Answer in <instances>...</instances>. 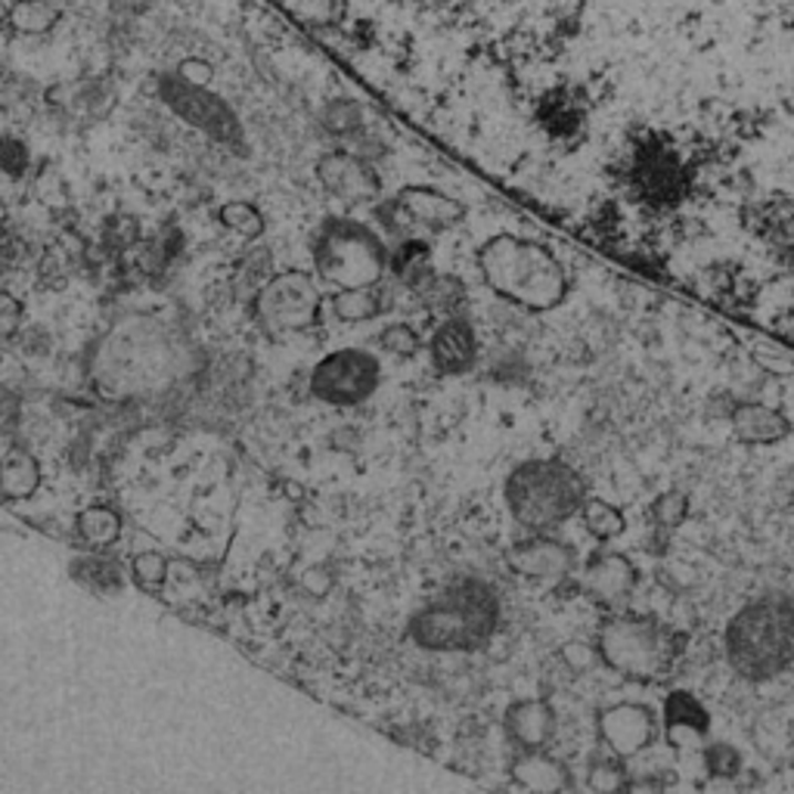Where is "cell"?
I'll list each match as a JSON object with an SVG mask.
<instances>
[{"label": "cell", "mask_w": 794, "mask_h": 794, "mask_svg": "<svg viewBox=\"0 0 794 794\" xmlns=\"http://www.w3.org/2000/svg\"><path fill=\"white\" fill-rule=\"evenodd\" d=\"M187 373V348L153 317H125L87 354V375L110 401H137L168 391Z\"/></svg>", "instance_id": "1"}, {"label": "cell", "mask_w": 794, "mask_h": 794, "mask_svg": "<svg viewBox=\"0 0 794 794\" xmlns=\"http://www.w3.org/2000/svg\"><path fill=\"white\" fill-rule=\"evenodd\" d=\"M475 265L484 286L522 311H556L571 292V280L559 258L525 236H491L475 255Z\"/></svg>", "instance_id": "2"}, {"label": "cell", "mask_w": 794, "mask_h": 794, "mask_svg": "<svg viewBox=\"0 0 794 794\" xmlns=\"http://www.w3.org/2000/svg\"><path fill=\"white\" fill-rule=\"evenodd\" d=\"M723 654L745 683H770L794 664V602L766 592L739 608L723 630Z\"/></svg>", "instance_id": "3"}, {"label": "cell", "mask_w": 794, "mask_h": 794, "mask_svg": "<svg viewBox=\"0 0 794 794\" xmlns=\"http://www.w3.org/2000/svg\"><path fill=\"white\" fill-rule=\"evenodd\" d=\"M499 618L497 590L487 580L463 577L410 618V639L429 652H475L494 639Z\"/></svg>", "instance_id": "4"}, {"label": "cell", "mask_w": 794, "mask_h": 794, "mask_svg": "<svg viewBox=\"0 0 794 794\" xmlns=\"http://www.w3.org/2000/svg\"><path fill=\"white\" fill-rule=\"evenodd\" d=\"M509 515L528 534H553L580 515L587 484L580 472L561 460H525L503 484Z\"/></svg>", "instance_id": "5"}, {"label": "cell", "mask_w": 794, "mask_h": 794, "mask_svg": "<svg viewBox=\"0 0 794 794\" xmlns=\"http://www.w3.org/2000/svg\"><path fill=\"white\" fill-rule=\"evenodd\" d=\"M596 658L608 670L630 680H661L677 664V637L673 630L649 615L608 611V618L596 627L592 637Z\"/></svg>", "instance_id": "6"}, {"label": "cell", "mask_w": 794, "mask_h": 794, "mask_svg": "<svg viewBox=\"0 0 794 794\" xmlns=\"http://www.w3.org/2000/svg\"><path fill=\"white\" fill-rule=\"evenodd\" d=\"M311 261L320 280L332 289L379 286L389 274L391 251L370 224L329 218L311 239Z\"/></svg>", "instance_id": "7"}, {"label": "cell", "mask_w": 794, "mask_h": 794, "mask_svg": "<svg viewBox=\"0 0 794 794\" xmlns=\"http://www.w3.org/2000/svg\"><path fill=\"white\" fill-rule=\"evenodd\" d=\"M327 308L323 292L305 270H282L251 298V317L267 329V332H305L320 323V313Z\"/></svg>", "instance_id": "8"}, {"label": "cell", "mask_w": 794, "mask_h": 794, "mask_svg": "<svg viewBox=\"0 0 794 794\" xmlns=\"http://www.w3.org/2000/svg\"><path fill=\"white\" fill-rule=\"evenodd\" d=\"M382 382V363L373 351L339 348L311 370V394L332 406H358L373 398Z\"/></svg>", "instance_id": "9"}, {"label": "cell", "mask_w": 794, "mask_h": 794, "mask_svg": "<svg viewBox=\"0 0 794 794\" xmlns=\"http://www.w3.org/2000/svg\"><path fill=\"white\" fill-rule=\"evenodd\" d=\"M658 732H661V720L654 714V708L642 704V701L606 704L596 714L599 742L608 747V754H615L621 761H633L642 751H649L658 739Z\"/></svg>", "instance_id": "10"}, {"label": "cell", "mask_w": 794, "mask_h": 794, "mask_svg": "<svg viewBox=\"0 0 794 794\" xmlns=\"http://www.w3.org/2000/svg\"><path fill=\"white\" fill-rule=\"evenodd\" d=\"M509 571L534 584L556 587L577 571V553L568 544L556 540L553 534H530L506 549Z\"/></svg>", "instance_id": "11"}, {"label": "cell", "mask_w": 794, "mask_h": 794, "mask_svg": "<svg viewBox=\"0 0 794 794\" xmlns=\"http://www.w3.org/2000/svg\"><path fill=\"white\" fill-rule=\"evenodd\" d=\"M382 212L401 220L398 230H410V227L451 230V227L463 224V218H466V205L460 203V199H453V196L435 187H422V184L401 189Z\"/></svg>", "instance_id": "12"}, {"label": "cell", "mask_w": 794, "mask_h": 794, "mask_svg": "<svg viewBox=\"0 0 794 794\" xmlns=\"http://www.w3.org/2000/svg\"><path fill=\"white\" fill-rule=\"evenodd\" d=\"M317 181L323 184L329 196L344 205H373L382 199V181L375 168L360 158L358 153H327L317 162Z\"/></svg>", "instance_id": "13"}, {"label": "cell", "mask_w": 794, "mask_h": 794, "mask_svg": "<svg viewBox=\"0 0 794 794\" xmlns=\"http://www.w3.org/2000/svg\"><path fill=\"white\" fill-rule=\"evenodd\" d=\"M637 584V565L621 553L602 549L584 565V592L606 611H618L633 596Z\"/></svg>", "instance_id": "14"}, {"label": "cell", "mask_w": 794, "mask_h": 794, "mask_svg": "<svg viewBox=\"0 0 794 794\" xmlns=\"http://www.w3.org/2000/svg\"><path fill=\"white\" fill-rule=\"evenodd\" d=\"M503 730L518 751L549 747L559 735V714L546 699H518L506 708Z\"/></svg>", "instance_id": "15"}, {"label": "cell", "mask_w": 794, "mask_h": 794, "mask_svg": "<svg viewBox=\"0 0 794 794\" xmlns=\"http://www.w3.org/2000/svg\"><path fill=\"white\" fill-rule=\"evenodd\" d=\"M429 358H432V367H435L437 373H468V370L475 367V360H478V336H475V327L468 323L466 317L451 313V317L435 329V336L429 339Z\"/></svg>", "instance_id": "16"}, {"label": "cell", "mask_w": 794, "mask_h": 794, "mask_svg": "<svg viewBox=\"0 0 794 794\" xmlns=\"http://www.w3.org/2000/svg\"><path fill=\"white\" fill-rule=\"evenodd\" d=\"M730 425L735 441H742L745 447H776L792 435L788 416L776 406L757 404V401L735 404V410L730 413Z\"/></svg>", "instance_id": "17"}, {"label": "cell", "mask_w": 794, "mask_h": 794, "mask_svg": "<svg viewBox=\"0 0 794 794\" xmlns=\"http://www.w3.org/2000/svg\"><path fill=\"white\" fill-rule=\"evenodd\" d=\"M509 776L518 788L537 794H553V792H568L571 788V773L568 766L549 754V747H537V751H518L515 754L513 766H509Z\"/></svg>", "instance_id": "18"}, {"label": "cell", "mask_w": 794, "mask_h": 794, "mask_svg": "<svg viewBox=\"0 0 794 794\" xmlns=\"http://www.w3.org/2000/svg\"><path fill=\"white\" fill-rule=\"evenodd\" d=\"M41 487V463L25 447H7L0 453V497L29 499Z\"/></svg>", "instance_id": "19"}, {"label": "cell", "mask_w": 794, "mask_h": 794, "mask_svg": "<svg viewBox=\"0 0 794 794\" xmlns=\"http://www.w3.org/2000/svg\"><path fill=\"white\" fill-rule=\"evenodd\" d=\"M385 308H389V301L379 286L336 289V296L329 298V311L342 323H370V320H379Z\"/></svg>", "instance_id": "20"}, {"label": "cell", "mask_w": 794, "mask_h": 794, "mask_svg": "<svg viewBox=\"0 0 794 794\" xmlns=\"http://www.w3.org/2000/svg\"><path fill=\"white\" fill-rule=\"evenodd\" d=\"M664 732L670 735H677V732H689V735H708L711 730V714H708V708L701 704L692 692H685V689H677V692H670L668 701H664Z\"/></svg>", "instance_id": "21"}, {"label": "cell", "mask_w": 794, "mask_h": 794, "mask_svg": "<svg viewBox=\"0 0 794 794\" xmlns=\"http://www.w3.org/2000/svg\"><path fill=\"white\" fill-rule=\"evenodd\" d=\"M410 292L420 298L422 305L429 308V311L435 313H444V317H451L456 313V308L463 305V298H466V286L460 277H451V274H437L435 267L422 277L416 286H410Z\"/></svg>", "instance_id": "22"}, {"label": "cell", "mask_w": 794, "mask_h": 794, "mask_svg": "<svg viewBox=\"0 0 794 794\" xmlns=\"http://www.w3.org/2000/svg\"><path fill=\"white\" fill-rule=\"evenodd\" d=\"M75 528L91 549H106V546L118 544V537H122V515L110 506H87L84 513H79Z\"/></svg>", "instance_id": "23"}, {"label": "cell", "mask_w": 794, "mask_h": 794, "mask_svg": "<svg viewBox=\"0 0 794 794\" xmlns=\"http://www.w3.org/2000/svg\"><path fill=\"white\" fill-rule=\"evenodd\" d=\"M429 270H432V249H429V243H422V239H404L398 249L391 251L389 274H394L398 280L404 282L406 289L416 286Z\"/></svg>", "instance_id": "24"}, {"label": "cell", "mask_w": 794, "mask_h": 794, "mask_svg": "<svg viewBox=\"0 0 794 794\" xmlns=\"http://www.w3.org/2000/svg\"><path fill=\"white\" fill-rule=\"evenodd\" d=\"M580 518H584V528L590 530L596 540H615V537H621L623 528H627V518L623 513L615 506V503H608V499H599V497H587L584 499V506H580Z\"/></svg>", "instance_id": "25"}, {"label": "cell", "mask_w": 794, "mask_h": 794, "mask_svg": "<svg viewBox=\"0 0 794 794\" xmlns=\"http://www.w3.org/2000/svg\"><path fill=\"white\" fill-rule=\"evenodd\" d=\"M218 220L224 224V230H230L239 239H258L267 227L258 205L246 203V199H230V203L220 205Z\"/></svg>", "instance_id": "26"}, {"label": "cell", "mask_w": 794, "mask_h": 794, "mask_svg": "<svg viewBox=\"0 0 794 794\" xmlns=\"http://www.w3.org/2000/svg\"><path fill=\"white\" fill-rule=\"evenodd\" d=\"M168 568H172V561L165 559L158 549H143V553H137L131 559V580L141 590L158 592L165 587V580H168Z\"/></svg>", "instance_id": "27"}, {"label": "cell", "mask_w": 794, "mask_h": 794, "mask_svg": "<svg viewBox=\"0 0 794 794\" xmlns=\"http://www.w3.org/2000/svg\"><path fill=\"white\" fill-rule=\"evenodd\" d=\"M379 344L394 354V358H413L422 348V339L416 329L410 323H389V327L379 332Z\"/></svg>", "instance_id": "28"}, {"label": "cell", "mask_w": 794, "mask_h": 794, "mask_svg": "<svg viewBox=\"0 0 794 794\" xmlns=\"http://www.w3.org/2000/svg\"><path fill=\"white\" fill-rule=\"evenodd\" d=\"M685 513H689V499L680 491H668L652 503V522L654 528L661 530H673L683 525Z\"/></svg>", "instance_id": "29"}, {"label": "cell", "mask_w": 794, "mask_h": 794, "mask_svg": "<svg viewBox=\"0 0 794 794\" xmlns=\"http://www.w3.org/2000/svg\"><path fill=\"white\" fill-rule=\"evenodd\" d=\"M704 770H708L711 776H720V778L739 776V770H742V754H739V747H732L730 742H714V745H708L704 747Z\"/></svg>", "instance_id": "30"}, {"label": "cell", "mask_w": 794, "mask_h": 794, "mask_svg": "<svg viewBox=\"0 0 794 794\" xmlns=\"http://www.w3.org/2000/svg\"><path fill=\"white\" fill-rule=\"evenodd\" d=\"M22 317H25V308L13 292L0 289V339H13L22 327Z\"/></svg>", "instance_id": "31"}]
</instances>
